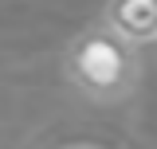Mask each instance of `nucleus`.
Returning <instances> with one entry per match:
<instances>
[{
  "label": "nucleus",
  "instance_id": "f257e3e1",
  "mask_svg": "<svg viewBox=\"0 0 157 149\" xmlns=\"http://www.w3.org/2000/svg\"><path fill=\"white\" fill-rule=\"evenodd\" d=\"M63 71H67L75 90H82L94 102L126 98L141 78L134 43L118 39L106 24H94V28H86L71 39V47L63 55Z\"/></svg>",
  "mask_w": 157,
  "mask_h": 149
},
{
  "label": "nucleus",
  "instance_id": "f03ea898",
  "mask_svg": "<svg viewBox=\"0 0 157 149\" xmlns=\"http://www.w3.org/2000/svg\"><path fill=\"white\" fill-rule=\"evenodd\" d=\"M102 24L126 43H157V0H106Z\"/></svg>",
  "mask_w": 157,
  "mask_h": 149
},
{
  "label": "nucleus",
  "instance_id": "7ed1b4c3",
  "mask_svg": "<svg viewBox=\"0 0 157 149\" xmlns=\"http://www.w3.org/2000/svg\"><path fill=\"white\" fill-rule=\"evenodd\" d=\"M71 149H98V145H71Z\"/></svg>",
  "mask_w": 157,
  "mask_h": 149
}]
</instances>
